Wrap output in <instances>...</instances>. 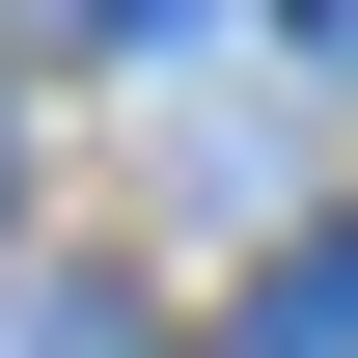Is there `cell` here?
<instances>
[{
  "label": "cell",
  "mask_w": 358,
  "mask_h": 358,
  "mask_svg": "<svg viewBox=\"0 0 358 358\" xmlns=\"http://www.w3.org/2000/svg\"><path fill=\"white\" fill-rule=\"evenodd\" d=\"M248 358H358V221H303V248L248 275Z\"/></svg>",
  "instance_id": "obj_1"
},
{
  "label": "cell",
  "mask_w": 358,
  "mask_h": 358,
  "mask_svg": "<svg viewBox=\"0 0 358 358\" xmlns=\"http://www.w3.org/2000/svg\"><path fill=\"white\" fill-rule=\"evenodd\" d=\"M275 28H303V55H331V83H358V0H275Z\"/></svg>",
  "instance_id": "obj_2"
},
{
  "label": "cell",
  "mask_w": 358,
  "mask_h": 358,
  "mask_svg": "<svg viewBox=\"0 0 358 358\" xmlns=\"http://www.w3.org/2000/svg\"><path fill=\"white\" fill-rule=\"evenodd\" d=\"M0 193H28V138H0Z\"/></svg>",
  "instance_id": "obj_3"
}]
</instances>
